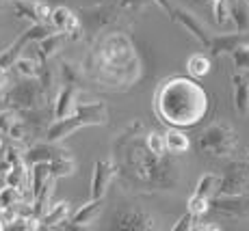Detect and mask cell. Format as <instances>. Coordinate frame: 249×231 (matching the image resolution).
<instances>
[{
  "label": "cell",
  "instance_id": "30bf717a",
  "mask_svg": "<svg viewBox=\"0 0 249 231\" xmlns=\"http://www.w3.org/2000/svg\"><path fill=\"white\" fill-rule=\"evenodd\" d=\"M117 175V166L113 160H98L93 166V177H91V199H104L113 177Z\"/></svg>",
  "mask_w": 249,
  "mask_h": 231
},
{
  "label": "cell",
  "instance_id": "3957f363",
  "mask_svg": "<svg viewBox=\"0 0 249 231\" xmlns=\"http://www.w3.org/2000/svg\"><path fill=\"white\" fill-rule=\"evenodd\" d=\"M87 71L95 82L108 86V89L130 86L141 71L132 41L124 33L107 35L102 41H98L95 50L91 52Z\"/></svg>",
  "mask_w": 249,
  "mask_h": 231
},
{
  "label": "cell",
  "instance_id": "8fae6325",
  "mask_svg": "<svg viewBox=\"0 0 249 231\" xmlns=\"http://www.w3.org/2000/svg\"><path fill=\"white\" fill-rule=\"evenodd\" d=\"M65 153H70V151H65L63 147L56 145V141L35 143L33 147H28L26 151H24V165L33 166V165H37V162H52V160H56V158L65 156Z\"/></svg>",
  "mask_w": 249,
  "mask_h": 231
},
{
  "label": "cell",
  "instance_id": "cb8c5ba5",
  "mask_svg": "<svg viewBox=\"0 0 249 231\" xmlns=\"http://www.w3.org/2000/svg\"><path fill=\"white\" fill-rule=\"evenodd\" d=\"M186 71H189L193 78H204L210 71V59L204 54H191L186 61Z\"/></svg>",
  "mask_w": 249,
  "mask_h": 231
},
{
  "label": "cell",
  "instance_id": "f35d334b",
  "mask_svg": "<svg viewBox=\"0 0 249 231\" xmlns=\"http://www.w3.org/2000/svg\"><path fill=\"white\" fill-rule=\"evenodd\" d=\"M195 2H204V0H195ZM206 2H208V0H206Z\"/></svg>",
  "mask_w": 249,
  "mask_h": 231
},
{
  "label": "cell",
  "instance_id": "f546056e",
  "mask_svg": "<svg viewBox=\"0 0 249 231\" xmlns=\"http://www.w3.org/2000/svg\"><path fill=\"white\" fill-rule=\"evenodd\" d=\"M145 145L150 147V151H154L156 156H165V153H167L165 134H160V132H150V134H145Z\"/></svg>",
  "mask_w": 249,
  "mask_h": 231
},
{
  "label": "cell",
  "instance_id": "74e56055",
  "mask_svg": "<svg viewBox=\"0 0 249 231\" xmlns=\"http://www.w3.org/2000/svg\"><path fill=\"white\" fill-rule=\"evenodd\" d=\"M2 229H7V225H4V220L0 218V231H2Z\"/></svg>",
  "mask_w": 249,
  "mask_h": 231
},
{
  "label": "cell",
  "instance_id": "2e32d148",
  "mask_svg": "<svg viewBox=\"0 0 249 231\" xmlns=\"http://www.w3.org/2000/svg\"><path fill=\"white\" fill-rule=\"evenodd\" d=\"M76 104H78V86L74 84H65L63 89L59 91L54 102V119H63L70 117L76 110Z\"/></svg>",
  "mask_w": 249,
  "mask_h": 231
},
{
  "label": "cell",
  "instance_id": "d6986e66",
  "mask_svg": "<svg viewBox=\"0 0 249 231\" xmlns=\"http://www.w3.org/2000/svg\"><path fill=\"white\" fill-rule=\"evenodd\" d=\"M232 24L238 33H249V2L247 0H232L230 2Z\"/></svg>",
  "mask_w": 249,
  "mask_h": 231
},
{
  "label": "cell",
  "instance_id": "d4e9b609",
  "mask_svg": "<svg viewBox=\"0 0 249 231\" xmlns=\"http://www.w3.org/2000/svg\"><path fill=\"white\" fill-rule=\"evenodd\" d=\"M16 71L22 76V78H39V71H41V63L31 56H20L16 61Z\"/></svg>",
  "mask_w": 249,
  "mask_h": 231
},
{
  "label": "cell",
  "instance_id": "4dcf8cb0",
  "mask_svg": "<svg viewBox=\"0 0 249 231\" xmlns=\"http://www.w3.org/2000/svg\"><path fill=\"white\" fill-rule=\"evenodd\" d=\"M232 61H234V67L241 71H249V43H245V46H241L238 50H234L232 54Z\"/></svg>",
  "mask_w": 249,
  "mask_h": 231
},
{
  "label": "cell",
  "instance_id": "e575fe53",
  "mask_svg": "<svg viewBox=\"0 0 249 231\" xmlns=\"http://www.w3.org/2000/svg\"><path fill=\"white\" fill-rule=\"evenodd\" d=\"M147 2H152V0H119V7L122 9H141V7H145Z\"/></svg>",
  "mask_w": 249,
  "mask_h": 231
},
{
  "label": "cell",
  "instance_id": "4316f807",
  "mask_svg": "<svg viewBox=\"0 0 249 231\" xmlns=\"http://www.w3.org/2000/svg\"><path fill=\"white\" fill-rule=\"evenodd\" d=\"M50 166H52V175H54L56 180H59V177H68V175H71V173L76 171V162H74V158H71L70 153H65V156L52 160Z\"/></svg>",
  "mask_w": 249,
  "mask_h": 231
},
{
  "label": "cell",
  "instance_id": "5bb4252c",
  "mask_svg": "<svg viewBox=\"0 0 249 231\" xmlns=\"http://www.w3.org/2000/svg\"><path fill=\"white\" fill-rule=\"evenodd\" d=\"M210 205L217 212L228 214V216L249 214V197H245V195H214Z\"/></svg>",
  "mask_w": 249,
  "mask_h": 231
},
{
  "label": "cell",
  "instance_id": "9a60e30c",
  "mask_svg": "<svg viewBox=\"0 0 249 231\" xmlns=\"http://www.w3.org/2000/svg\"><path fill=\"white\" fill-rule=\"evenodd\" d=\"M102 205H104L102 199H91L89 203H85L83 208H78V212H76L70 220L61 223L59 229H85V227H89V225L100 216Z\"/></svg>",
  "mask_w": 249,
  "mask_h": 231
},
{
  "label": "cell",
  "instance_id": "9c48e42d",
  "mask_svg": "<svg viewBox=\"0 0 249 231\" xmlns=\"http://www.w3.org/2000/svg\"><path fill=\"white\" fill-rule=\"evenodd\" d=\"M154 216H150L143 210H124L115 214L113 218V229H128V231H150L156 229Z\"/></svg>",
  "mask_w": 249,
  "mask_h": 231
},
{
  "label": "cell",
  "instance_id": "f1b7e54d",
  "mask_svg": "<svg viewBox=\"0 0 249 231\" xmlns=\"http://www.w3.org/2000/svg\"><path fill=\"white\" fill-rule=\"evenodd\" d=\"M61 74H63V84L78 86L80 78H83V69L76 67L74 63H70V61H63V63H61Z\"/></svg>",
  "mask_w": 249,
  "mask_h": 231
},
{
  "label": "cell",
  "instance_id": "e0dca14e",
  "mask_svg": "<svg viewBox=\"0 0 249 231\" xmlns=\"http://www.w3.org/2000/svg\"><path fill=\"white\" fill-rule=\"evenodd\" d=\"M232 84H234V106L241 115L249 113V76L247 71L236 69L232 76Z\"/></svg>",
  "mask_w": 249,
  "mask_h": 231
},
{
  "label": "cell",
  "instance_id": "d6a6232c",
  "mask_svg": "<svg viewBox=\"0 0 249 231\" xmlns=\"http://www.w3.org/2000/svg\"><path fill=\"white\" fill-rule=\"evenodd\" d=\"M20 199V188H13V186H7L4 190H0V208L7 210L11 205H16V201Z\"/></svg>",
  "mask_w": 249,
  "mask_h": 231
},
{
  "label": "cell",
  "instance_id": "7c38bea8",
  "mask_svg": "<svg viewBox=\"0 0 249 231\" xmlns=\"http://www.w3.org/2000/svg\"><path fill=\"white\" fill-rule=\"evenodd\" d=\"M169 17L174 22H178L182 28H186V33H191L202 46H206V48L210 46V39H213V37L208 35V31H206L204 24L197 20V16H193V13L186 11V9H174Z\"/></svg>",
  "mask_w": 249,
  "mask_h": 231
},
{
  "label": "cell",
  "instance_id": "836d02e7",
  "mask_svg": "<svg viewBox=\"0 0 249 231\" xmlns=\"http://www.w3.org/2000/svg\"><path fill=\"white\" fill-rule=\"evenodd\" d=\"M195 220H197V216H195L193 212H186V214L182 216V218H180L171 229H174V231H184V229L189 231V229H195V227H197V225H193Z\"/></svg>",
  "mask_w": 249,
  "mask_h": 231
},
{
  "label": "cell",
  "instance_id": "ffe728a7",
  "mask_svg": "<svg viewBox=\"0 0 249 231\" xmlns=\"http://www.w3.org/2000/svg\"><path fill=\"white\" fill-rule=\"evenodd\" d=\"M219 182H221V175H214V173H206V175L199 177V182H197V186H195V192H193V195L204 197V199H210V201H213V197L217 195V190H219Z\"/></svg>",
  "mask_w": 249,
  "mask_h": 231
},
{
  "label": "cell",
  "instance_id": "484cf974",
  "mask_svg": "<svg viewBox=\"0 0 249 231\" xmlns=\"http://www.w3.org/2000/svg\"><path fill=\"white\" fill-rule=\"evenodd\" d=\"M13 9H16V16L20 20H28L31 24H41L39 16L35 11V0H13Z\"/></svg>",
  "mask_w": 249,
  "mask_h": 231
},
{
  "label": "cell",
  "instance_id": "60d3db41",
  "mask_svg": "<svg viewBox=\"0 0 249 231\" xmlns=\"http://www.w3.org/2000/svg\"><path fill=\"white\" fill-rule=\"evenodd\" d=\"M247 2H249V0H247Z\"/></svg>",
  "mask_w": 249,
  "mask_h": 231
},
{
  "label": "cell",
  "instance_id": "44dd1931",
  "mask_svg": "<svg viewBox=\"0 0 249 231\" xmlns=\"http://www.w3.org/2000/svg\"><path fill=\"white\" fill-rule=\"evenodd\" d=\"M165 141H167V153H174V156H180V153H184L186 149L191 147L189 143V136L186 134H182L180 130H167L165 132Z\"/></svg>",
  "mask_w": 249,
  "mask_h": 231
},
{
  "label": "cell",
  "instance_id": "52a82bcc",
  "mask_svg": "<svg viewBox=\"0 0 249 231\" xmlns=\"http://www.w3.org/2000/svg\"><path fill=\"white\" fill-rule=\"evenodd\" d=\"M249 188V160H234L226 166L217 195H245Z\"/></svg>",
  "mask_w": 249,
  "mask_h": 231
},
{
  "label": "cell",
  "instance_id": "1f68e13d",
  "mask_svg": "<svg viewBox=\"0 0 249 231\" xmlns=\"http://www.w3.org/2000/svg\"><path fill=\"white\" fill-rule=\"evenodd\" d=\"M213 201L210 199H204V197H197V195H191V199H189V212H193L195 216H204L206 212H208L210 208H213Z\"/></svg>",
  "mask_w": 249,
  "mask_h": 231
},
{
  "label": "cell",
  "instance_id": "ab89813d",
  "mask_svg": "<svg viewBox=\"0 0 249 231\" xmlns=\"http://www.w3.org/2000/svg\"><path fill=\"white\" fill-rule=\"evenodd\" d=\"M0 7H2V0H0Z\"/></svg>",
  "mask_w": 249,
  "mask_h": 231
},
{
  "label": "cell",
  "instance_id": "7a4b0ae2",
  "mask_svg": "<svg viewBox=\"0 0 249 231\" xmlns=\"http://www.w3.org/2000/svg\"><path fill=\"white\" fill-rule=\"evenodd\" d=\"M139 130H141V123L124 132L115 143V153H119V160H122V173L145 188L165 190L174 186L176 166L167 162L165 156H156L154 151H150L145 141H139Z\"/></svg>",
  "mask_w": 249,
  "mask_h": 231
},
{
  "label": "cell",
  "instance_id": "7402d4cb",
  "mask_svg": "<svg viewBox=\"0 0 249 231\" xmlns=\"http://www.w3.org/2000/svg\"><path fill=\"white\" fill-rule=\"evenodd\" d=\"M68 39H70V37L65 35V33H59V31L50 33V35H46L44 39L37 41V43H39V52H44L46 56L56 54V52L61 50V46H63V43L68 41Z\"/></svg>",
  "mask_w": 249,
  "mask_h": 231
},
{
  "label": "cell",
  "instance_id": "ac0fdd59",
  "mask_svg": "<svg viewBox=\"0 0 249 231\" xmlns=\"http://www.w3.org/2000/svg\"><path fill=\"white\" fill-rule=\"evenodd\" d=\"M70 216V203L68 201H59L50 210H46L41 214V229H59L61 223H65Z\"/></svg>",
  "mask_w": 249,
  "mask_h": 231
},
{
  "label": "cell",
  "instance_id": "8d00e7d4",
  "mask_svg": "<svg viewBox=\"0 0 249 231\" xmlns=\"http://www.w3.org/2000/svg\"><path fill=\"white\" fill-rule=\"evenodd\" d=\"M7 108H9L7 102H0V113H2V110H7Z\"/></svg>",
  "mask_w": 249,
  "mask_h": 231
},
{
  "label": "cell",
  "instance_id": "5b68a950",
  "mask_svg": "<svg viewBox=\"0 0 249 231\" xmlns=\"http://www.w3.org/2000/svg\"><path fill=\"white\" fill-rule=\"evenodd\" d=\"M197 147L199 151L208 153V156L226 158L236 149V134L228 123H213L202 132Z\"/></svg>",
  "mask_w": 249,
  "mask_h": 231
},
{
  "label": "cell",
  "instance_id": "8992f818",
  "mask_svg": "<svg viewBox=\"0 0 249 231\" xmlns=\"http://www.w3.org/2000/svg\"><path fill=\"white\" fill-rule=\"evenodd\" d=\"M46 98L48 93L39 78H24L20 84L13 86L7 102L16 110H28V108H39Z\"/></svg>",
  "mask_w": 249,
  "mask_h": 231
},
{
  "label": "cell",
  "instance_id": "603a6c76",
  "mask_svg": "<svg viewBox=\"0 0 249 231\" xmlns=\"http://www.w3.org/2000/svg\"><path fill=\"white\" fill-rule=\"evenodd\" d=\"M4 180H7V186L24 190L26 188V182L31 180V175H28V171H26V165L20 162V165H11V168H9V173H7Z\"/></svg>",
  "mask_w": 249,
  "mask_h": 231
},
{
  "label": "cell",
  "instance_id": "6da1fadb",
  "mask_svg": "<svg viewBox=\"0 0 249 231\" xmlns=\"http://www.w3.org/2000/svg\"><path fill=\"white\" fill-rule=\"evenodd\" d=\"M154 110L171 128L197 126L208 113V93L186 76L162 80L154 95Z\"/></svg>",
  "mask_w": 249,
  "mask_h": 231
},
{
  "label": "cell",
  "instance_id": "277c9868",
  "mask_svg": "<svg viewBox=\"0 0 249 231\" xmlns=\"http://www.w3.org/2000/svg\"><path fill=\"white\" fill-rule=\"evenodd\" d=\"M108 119V110L102 102H78L76 110L70 117L56 119L54 123H50L46 130L48 141H63L70 134L78 132L85 126H104Z\"/></svg>",
  "mask_w": 249,
  "mask_h": 231
},
{
  "label": "cell",
  "instance_id": "ba28073f",
  "mask_svg": "<svg viewBox=\"0 0 249 231\" xmlns=\"http://www.w3.org/2000/svg\"><path fill=\"white\" fill-rule=\"evenodd\" d=\"M50 26L59 33H65L71 41H78L83 37V24H80L78 16H74V11L68 7H52L50 16Z\"/></svg>",
  "mask_w": 249,
  "mask_h": 231
},
{
  "label": "cell",
  "instance_id": "4fadbf2b",
  "mask_svg": "<svg viewBox=\"0 0 249 231\" xmlns=\"http://www.w3.org/2000/svg\"><path fill=\"white\" fill-rule=\"evenodd\" d=\"M249 43V33H226V35H217L210 39V54L214 56V59H219V56L223 54H232L234 50H238L241 46H245Z\"/></svg>",
  "mask_w": 249,
  "mask_h": 231
},
{
  "label": "cell",
  "instance_id": "d590c367",
  "mask_svg": "<svg viewBox=\"0 0 249 231\" xmlns=\"http://www.w3.org/2000/svg\"><path fill=\"white\" fill-rule=\"evenodd\" d=\"M152 2H156V4H159V7L162 9V11L169 13V16H171V11H174V7H171L169 0H152Z\"/></svg>",
  "mask_w": 249,
  "mask_h": 231
},
{
  "label": "cell",
  "instance_id": "83f0119b",
  "mask_svg": "<svg viewBox=\"0 0 249 231\" xmlns=\"http://www.w3.org/2000/svg\"><path fill=\"white\" fill-rule=\"evenodd\" d=\"M208 2H210V9H213L214 22L219 26H226V24L232 22V13H230V2L232 0H208Z\"/></svg>",
  "mask_w": 249,
  "mask_h": 231
}]
</instances>
